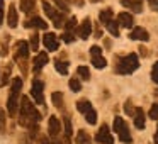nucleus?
<instances>
[{
    "label": "nucleus",
    "instance_id": "7",
    "mask_svg": "<svg viewBox=\"0 0 158 144\" xmlns=\"http://www.w3.org/2000/svg\"><path fill=\"white\" fill-rule=\"evenodd\" d=\"M90 56H92V65L95 66L97 70L106 68L107 61L102 58V49H100L99 46H92V48H90Z\"/></svg>",
    "mask_w": 158,
    "mask_h": 144
},
{
    "label": "nucleus",
    "instance_id": "38",
    "mask_svg": "<svg viewBox=\"0 0 158 144\" xmlns=\"http://www.w3.org/2000/svg\"><path fill=\"white\" fill-rule=\"evenodd\" d=\"M4 22V0H0V26Z\"/></svg>",
    "mask_w": 158,
    "mask_h": 144
},
{
    "label": "nucleus",
    "instance_id": "39",
    "mask_svg": "<svg viewBox=\"0 0 158 144\" xmlns=\"http://www.w3.org/2000/svg\"><path fill=\"white\" fill-rule=\"evenodd\" d=\"M148 2H150V7L158 12V0H148Z\"/></svg>",
    "mask_w": 158,
    "mask_h": 144
},
{
    "label": "nucleus",
    "instance_id": "29",
    "mask_svg": "<svg viewBox=\"0 0 158 144\" xmlns=\"http://www.w3.org/2000/svg\"><path fill=\"white\" fill-rule=\"evenodd\" d=\"M75 27H77V19H75V17H72V19H70V21L65 24V32H70V34H73Z\"/></svg>",
    "mask_w": 158,
    "mask_h": 144
},
{
    "label": "nucleus",
    "instance_id": "19",
    "mask_svg": "<svg viewBox=\"0 0 158 144\" xmlns=\"http://www.w3.org/2000/svg\"><path fill=\"white\" fill-rule=\"evenodd\" d=\"M134 126H136V129H144V126H146L144 112H143V109H139V107L134 110Z\"/></svg>",
    "mask_w": 158,
    "mask_h": 144
},
{
    "label": "nucleus",
    "instance_id": "14",
    "mask_svg": "<svg viewBox=\"0 0 158 144\" xmlns=\"http://www.w3.org/2000/svg\"><path fill=\"white\" fill-rule=\"evenodd\" d=\"M90 32H92V22H90V19H83V22L80 24L78 27V36L82 39H89L90 38Z\"/></svg>",
    "mask_w": 158,
    "mask_h": 144
},
{
    "label": "nucleus",
    "instance_id": "23",
    "mask_svg": "<svg viewBox=\"0 0 158 144\" xmlns=\"http://www.w3.org/2000/svg\"><path fill=\"white\" fill-rule=\"evenodd\" d=\"M90 109H92V105H90L89 100H80V102H77V110H78V112L87 114Z\"/></svg>",
    "mask_w": 158,
    "mask_h": 144
},
{
    "label": "nucleus",
    "instance_id": "20",
    "mask_svg": "<svg viewBox=\"0 0 158 144\" xmlns=\"http://www.w3.org/2000/svg\"><path fill=\"white\" fill-rule=\"evenodd\" d=\"M26 27H36V29H46L48 27V22H44L41 17H32L26 22Z\"/></svg>",
    "mask_w": 158,
    "mask_h": 144
},
{
    "label": "nucleus",
    "instance_id": "24",
    "mask_svg": "<svg viewBox=\"0 0 158 144\" xmlns=\"http://www.w3.org/2000/svg\"><path fill=\"white\" fill-rule=\"evenodd\" d=\"M65 137H66V142H70V139H72V132H73V129H72V120H70V117H65Z\"/></svg>",
    "mask_w": 158,
    "mask_h": 144
},
{
    "label": "nucleus",
    "instance_id": "33",
    "mask_svg": "<svg viewBox=\"0 0 158 144\" xmlns=\"http://www.w3.org/2000/svg\"><path fill=\"white\" fill-rule=\"evenodd\" d=\"M150 119L153 120H158V103H153L150 109Z\"/></svg>",
    "mask_w": 158,
    "mask_h": 144
},
{
    "label": "nucleus",
    "instance_id": "42",
    "mask_svg": "<svg viewBox=\"0 0 158 144\" xmlns=\"http://www.w3.org/2000/svg\"><path fill=\"white\" fill-rule=\"evenodd\" d=\"M55 144H61V142H55Z\"/></svg>",
    "mask_w": 158,
    "mask_h": 144
},
{
    "label": "nucleus",
    "instance_id": "35",
    "mask_svg": "<svg viewBox=\"0 0 158 144\" xmlns=\"http://www.w3.org/2000/svg\"><path fill=\"white\" fill-rule=\"evenodd\" d=\"M0 132H5V112L0 109Z\"/></svg>",
    "mask_w": 158,
    "mask_h": 144
},
{
    "label": "nucleus",
    "instance_id": "36",
    "mask_svg": "<svg viewBox=\"0 0 158 144\" xmlns=\"http://www.w3.org/2000/svg\"><path fill=\"white\" fill-rule=\"evenodd\" d=\"M151 80H153L155 83H158V63L153 65V70H151Z\"/></svg>",
    "mask_w": 158,
    "mask_h": 144
},
{
    "label": "nucleus",
    "instance_id": "21",
    "mask_svg": "<svg viewBox=\"0 0 158 144\" xmlns=\"http://www.w3.org/2000/svg\"><path fill=\"white\" fill-rule=\"evenodd\" d=\"M77 144H90V136L87 134V130L80 129L78 132H77Z\"/></svg>",
    "mask_w": 158,
    "mask_h": 144
},
{
    "label": "nucleus",
    "instance_id": "17",
    "mask_svg": "<svg viewBox=\"0 0 158 144\" xmlns=\"http://www.w3.org/2000/svg\"><path fill=\"white\" fill-rule=\"evenodd\" d=\"M46 63H48V54H46V53H38V56H36L34 61H32V68H34V71H39L41 68H44Z\"/></svg>",
    "mask_w": 158,
    "mask_h": 144
},
{
    "label": "nucleus",
    "instance_id": "5",
    "mask_svg": "<svg viewBox=\"0 0 158 144\" xmlns=\"http://www.w3.org/2000/svg\"><path fill=\"white\" fill-rule=\"evenodd\" d=\"M99 19H100V22H102V26L110 32V34L116 36V38L119 36V22L114 21L112 10H110V9H104V10H100Z\"/></svg>",
    "mask_w": 158,
    "mask_h": 144
},
{
    "label": "nucleus",
    "instance_id": "4",
    "mask_svg": "<svg viewBox=\"0 0 158 144\" xmlns=\"http://www.w3.org/2000/svg\"><path fill=\"white\" fill-rule=\"evenodd\" d=\"M43 5V10H44V14L49 17V21L53 22V26H55L56 29H61L65 27V15H63V12H60V9H55L51 4H48L46 0H43L41 2Z\"/></svg>",
    "mask_w": 158,
    "mask_h": 144
},
{
    "label": "nucleus",
    "instance_id": "32",
    "mask_svg": "<svg viewBox=\"0 0 158 144\" xmlns=\"http://www.w3.org/2000/svg\"><path fill=\"white\" fill-rule=\"evenodd\" d=\"M29 48H31L32 51H36V49L39 48V38H38V34H32V36H31V42H29Z\"/></svg>",
    "mask_w": 158,
    "mask_h": 144
},
{
    "label": "nucleus",
    "instance_id": "22",
    "mask_svg": "<svg viewBox=\"0 0 158 144\" xmlns=\"http://www.w3.org/2000/svg\"><path fill=\"white\" fill-rule=\"evenodd\" d=\"M21 9L24 14H31L34 10V0H21Z\"/></svg>",
    "mask_w": 158,
    "mask_h": 144
},
{
    "label": "nucleus",
    "instance_id": "2",
    "mask_svg": "<svg viewBox=\"0 0 158 144\" xmlns=\"http://www.w3.org/2000/svg\"><path fill=\"white\" fill-rule=\"evenodd\" d=\"M21 88H22V80L21 78H14L12 80V86H10V93L7 98V110L9 115H15L19 109V95H21Z\"/></svg>",
    "mask_w": 158,
    "mask_h": 144
},
{
    "label": "nucleus",
    "instance_id": "15",
    "mask_svg": "<svg viewBox=\"0 0 158 144\" xmlns=\"http://www.w3.org/2000/svg\"><path fill=\"white\" fill-rule=\"evenodd\" d=\"M121 4H123L126 9H129L131 12H134V14H139V12L143 10L141 0H121Z\"/></svg>",
    "mask_w": 158,
    "mask_h": 144
},
{
    "label": "nucleus",
    "instance_id": "10",
    "mask_svg": "<svg viewBox=\"0 0 158 144\" xmlns=\"http://www.w3.org/2000/svg\"><path fill=\"white\" fill-rule=\"evenodd\" d=\"M60 130H61V124H60L58 117L51 115L48 120V132H49V137H53V139H56L60 134Z\"/></svg>",
    "mask_w": 158,
    "mask_h": 144
},
{
    "label": "nucleus",
    "instance_id": "11",
    "mask_svg": "<svg viewBox=\"0 0 158 144\" xmlns=\"http://www.w3.org/2000/svg\"><path fill=\"white\" fill-rule=\"evenodd\" d=\"M97 141H99L100 144H114V139L112 136H110V130L109 127L104 124L102 127L99 129V132H97Z\"/></svg>",
    "mask_w": 158,
    "mask_h": 144
},
{
    "label": "nucleus",
    "instance_id": "13",
    "mask_svg": "<svg viewBox=\"0 0 158 144\" xmlns=\"http://www.w3.org/2000/svg\"><path fill=\"white\" fill-rule=\"evenodd\" d=\"M129 39H133V41H148V39H150V34H148V31L143 27H134L129 34Z\"/></svg>",
    "mask_w": 158,
    "mask_h": 144
},
{
    "label": "nucleus",
    "instance_id": "27",
    "mask_svg": "<svg viewBox=\"0 0 158 144\" xmlns=\"http://www.w3.org/2000/svg\"><path fill=\"white\" fill-rule=\"evenodd\" d=\"M83 115H85V120L90 124V126H94V124L97 122V112L94 110V107H92V109H90L87 114H83Z\"/></svg>",
    "mask_w": 158,
    "mask_h": 144
},
{
    "label": "nucleus",
    "instance_id": "28",
    "mask_svg": "<svg viewBox=\"0 0 158 144\" xmlns=\"http://www.w3.org/2000/svg\"><path fill=\"white\" fill-rule=\"evenodd\" d=\"M77 71H78V75L82 80H90V70L87 68V66H78Z\"/></svg>",
    "mask_w": 158,
    "mask_h": 144
},
{
    "label": "nucleus",
    "instance_id": "30",
    "mask_svg": "<svg viewBox=\"0 0 158 144\" xmlns=\"http://www.w3.org/2000/svg\"><path fill=\"white\" fill-rule=\"evenodd\" d=\"M56 5H58V9L61 12H68L70 10V4H68V0H55Z\"/></svg>",
    "mask_w": 158,
    "mask_h": 144
},
{
    "label": "nucleus",
    "instance_id": "9",
    "mask_svg": "<svg viewBox=\"0 0 158 144\" xmlns=\"http://www.w3.org/2000/svg\"><path fill=\"white\" fill-rule=\"evenodd\" d=\"M43 42H44V48L48 49V51H56L58 46H60L58 38H56L55 32H46L44 38H43Z\"/></svg>",
    "mask_w": 158,
    "mask_h": 144
},
{
    "label": "nucleus",
    "instance_id": "8",
    "mask_svg": "<svg viewBox=\"0 0 158 144\" xmlns=\"http://www.w3.org/2000/svg\"><path fill=\"white\" fill-rule=\"evenodd\" d=\"M43 90H44V83L41 80H34L32 82V86H31V95L34 98L36 103H44V95H43Z\"/></svg>",
    "mask_w": 158,
    "mask_h": 144
},
{
    "label": "nucleus",
    "instance_id": "16",
    "mask_svg": "<svg viewBox=\"0 0 158 144\" xmlns=\"http://www.w3.org/2000/svg\"><path fill=\"white\" fill-rule=\"evenodd\" d=\"M17 22H19V19H17V9H15V5L14 4H10L9 5V12H7V24H9V27H17Z\"/></svg>",
    "mask_w": 158,
    "mask_h": 144
},
{
    "label": "nucleus",
    "instance_id": "34",
    "mask_svg": "<svg viewBox=\"0 0 158 144\" xmlns=\"http://www.w3.org/2000/svg\"><path fill=\"white\" fill-rule=\"evenodd\" d=\"M124 110H126V114L127 115H134V107H133V103H131V100H127L126 102V105H124Z\"/></svg>",
    "mask_w": 158,
    "mask_h": 144
},
{
    "label": "nucleus",
    "instance_id": "25",
    "mask_svg": "<svg viewBox=\"0 0 158 144\" xmlns=\"http://www.w3.org/2000/svg\"><path fill=\"white\" fill-rule=\"evenodd\" d=\"M55 68H56V71H58V73H61V75H66V73H68V63L56 59V61H55Z\"/></svg>",
    "mask_w": 158,
    "mask_h": 144
},
{
    "label": "nucleus",
    "instance_id": "43",
    "mask_svg": "<svg viewBox=\"0 0 158 144\" xmlns=\"http://www.w3.org/2000/svg\"><path fill=\"white\" fill-rule=\"evenodd\" d=\"M94 2H97V0H94Z\"/></svg>",
    "mask_w": 158,
    "mask_h": 144
},
{
    "label": "nucleus",
    "instance_id": "1",
    "mask_svg": "<svg viewBox=\"0 0 158 144\" xmlns=\"http://www.w3.org/2000/svg\"><path fill=\"white\" fill-rule=\"evenodd\" d=\"M41 120V114L36 110V107L31 103V100L27 97H22L21 100V110H19V124L22 127H31L38 126V122Z\"/></svg>",
    "mask_w": 158,
    "mask_h": 144
},
{
    "label": "nucleus",
    "instance_id": "6",
    "mask_svg": "<svg viewBox=\"0 0 158 144\" xmlns=\"http://www.w3.org/2000/svg\"><path fill=\"white\" fill-rule=\"evenodd\" d=\"M114 130H116L117 137L121 139V142H124V144H131V142H133L131 132H129V129H127L126 122L123 120V117H116V119H114Z\"/></svg>",
    "mask_w": 158,
    "mask_h": 144
},
{
    "label": "nucleus",
    "instance_id": "40",
    "mask_svg": "<svg viewBox=\"0 0 158 144\" xmlns=\"http://www.w3.org/2000/svg\"><path fill=\"white\" fill-rule=\"evenodd\" d=\"M155 144H158V126H156V132H155Z\"/></svg>",
    "mask_w": 158,
    "mask_h": 144
},
{
    "label": "nucleus",
    "instance_id": "12",
    "mask_svg": "<svg viewBox=\"0 0 158 144\" xmlns=\"http://www.w3.org/2000/svg\"><path fill=\"white\" fill-rule=\"evenodd\" d=\"M15 49H17V59L19 61H26V59L29 58L31 48H29V44L26 41H19L17 44H15Z\"/></svg>",
    "mask_w": 158,
    "mask_h": 144
},
{
    "label": "nucleus",
    "instance_id": "18",
    "mask_svg": "<svg viewBox=\"0 0 158 144\" xmlns=\"http://www.w3.org/2000/svg\"><path fill=\"white\" fill-rule=\"evenodd\" d=\"M117 22H119V26H123V27H127V29H131V27H133V24H134L133 15L127 14V12H121V14L117 15Z\"/></svg>",
    "mask_w": 158,
    "mask_h": 144
},
{
    "label": "nucleus",
    "instance_id": "26",
    "mask_svg": "<svg viewBox=\"0 0 158 144\" xmlns=\"http://www.w3.org/2000/svg\"><path fill=\"white\" fill-rule=\"evenodd\" d=\"M51 100H53V103H55V107H58V109L63 107V93L61 92H55L51 95Z\"/></svg>",
    "mask_w": 158,
    "mask_h": 144
},
{
    "label": "nucleus",
    "instance_id": "31",
    "mask_svg": "<svg viewBox=\"0 0 158 144\" xmlns=\"http://www.w3.org/2000/svg\"><path fill=\"white\" fill-rule=\"evenodd\" d=\"M68 85H70V88H72V92H80V90H82V83H80L77 78H72Z\"/></svg>",
    "mask_w": 158,
    "mask_h": 144
},
{
    "label": "nucleus",
    "instance_id": "3",
    "mask_svg": "<svg viewBox=\"0 0 158 144\" xmlns=\"http://www.w3.org/2000/svg\"><path fill=\"white\" fill-rule=\"evenodd\" d=\"M138 68H139V59H138V56L134 53H131V54H126L119 59V63L116 66V71L119 75H131Z\"/></svg>",
    "mask_w": 158,
    "mask_h": 144
},
{
    "label": "nucleus",
    "instance_id": "41",
    "mask_svg": "<svg viewBox=\"0 0 158 144\" xmlns=\"http://www.w3.org/2000/svg\"><path fill=\"white\" fill-rule=\"evenodd\" d=\"M41 144H51V142H49V139H46V137H44V139L41 141Z\"/></svg>",
    "mask_w": 158,
    "mask_h": 144
},
{
    "label": "nucleus",
    "instance_id": "37",
    "mask_svg": "<svg viewBox=\"0 0 158 144\" xmlns=\"http://www.w3.org/2000/svg\"><path fill=\"white\" fill-rule=\"evenodd\" d=\"M9 75H10V68H9L7 71L4 73V80L0 82V85H2V86H4V85H7V82H9Z\"/></svg>",
    "mask_w": 158,
    "mask_h": 144
}]
</instances>
